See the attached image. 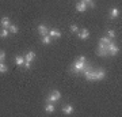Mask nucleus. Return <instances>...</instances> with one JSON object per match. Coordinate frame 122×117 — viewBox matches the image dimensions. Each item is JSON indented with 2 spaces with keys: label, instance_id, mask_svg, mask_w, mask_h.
Wrapping results in <instances>:
<instances>
[{
  "label": "nucleus",
  "instance_id": "f3484780",
  "mask_svg": "<svg viewBox=\"0 0 122 117\" xmlns=\"http://www.w3.org/2000/svg\"><path fill=\"white\" fill-rule=\"evenodd\" d=\"M8 31L11 33V34H18V26H16V25H12V23H11V25L8 26Z\"/></svg>",
  "mask_w": 122,
  "mask_h": 117
},
{
  "label": "nucleus",
  "instance_id": "f257e3e1",
  "mask_svg": "<svg viewBox=\"0 0 122 117\" xmlns=\"http://www.w3.org/2000/svg\"><path fill=\"white\" fill-rule=\"evenodd\" d=\"M86 68H87V59H86V56H79V59L72 64L71 71L75 72V74H79V72H83Z\"/></svg>",
  "mask_w": 122,
  "mask_h": 117
},
{
  "label": "nucleus",
  "instance_id": "9d476101",
  "mask_svg": "<svg viewBox=\"0 0 122 117\" xmlns=\"http://www.w3.org/2000/svg\"><path fill=\"white\" fill-rule=\"evenodd\" d=\"M34 59H35V53L31 52V50H30V52H27L26 56H25V61H29V63H33Z\"/></svg>",
  "mask_w": 122,
  "mask_h": 117
},
{
  "label": "nucleus",
  "instance_id": "423d86ee",
  "mask_svg": "<svg viewBox=\"0 0 122 117\" xmlns=\"http://www.w3.org/2000/svg\"><path fill=\"white\" fill-rule=\"evenodd\" d=\"M73 112H75V109H73V106H72L71 104L62 106V113H64V114H72Z\"/></svg>",
  "mask_w": 122,
  "mask_h": 117
},
{
  "label": "nucleus",
  "instance_id": "1a4fd4ad",
  "mask_svg": "<svg viewBox=\"0 0 122 117\" xmlns=\"http://www.w3.org/2000/svg\"><path fill=\"white\" fill-rule=\"evenodd\" d=\"M106 76V71L103 68H99L96 71V80H103Z\"/></svg>",
  "mask_w": 122,
  "mask_h": 117
},
{
  "label": "nucleus",
  "instance_id": "39448f33",
  "mask_svg": "<svg viewBox=\"0 0 122 117\" xmlns=\"http://www.w3.org/2000/svg\"><path fill=\"white\" fill-rule=\"evenodd\" d=\"M76 10H77L79 12H84V11H87V3L81 0V1H79L77 4H76Z\"/></svg>",
  "mask_w": 122,
  "mask_h": 117
},
{
  "label": "nucleus",
  "instance_id": "0eeeda50",
  "mask_svg": "<svg viewBox=\"0 0 122 117\" xmlns=\"http://www.w3.org/2000/svg\"><path fill=\"white\" fill-rule=\"evenodd\" d=\"M48 34L52 37V38H60L61 37V31L57 30V29H52V30L48 31Z\"/></svg>",
  "mask_w": 122,
  "mask_h": 117
},
{
  "label": "nucleus",
  "instance_id": "f8f14e48",
  "mask_svg": "<svg viewBox=\"0 0 122 117\" xmlns=\"http://www.w3.org/2000/svg\"><path fill=\"white\" fill-rule=\"evenodd\" d=\"M119 17V10L117 8V7H114V8L110 10V18L111 19H115V18Z\"/></svg>",
  "mask_w": 122,
  "mask_h": 117
},
{
  "label": "nucleus",
  "instance_id": "9b49d317",
  "mask_svg": "<svg viewBox=\"0 0 122 117\" xmlns=\"http://www.w3.org/2000/svg\"><path fill=\"white\" fill-rule=\"evenodd\" d=\"M77 34H79V37H80L81 39H87L88 37H90V31H88L87 29H83V30L79 31Z\"/></svg>",
  "mask_w": 122,
  "mask_h": 117
},
{
  "label": "nucleus",
  "instance_id": "5701e85b",
  "mask_svg": "<svg viewBox=\"0 0 122 117\" xmlns=\"http://www.w3.org/2000/svg\"><path fill=\"white\" fill-rule=\"evenodd\" d=\"M71 31H73V33H79V27L76 25H72L71 26Z\"/></svg>",
  "mask_w": 122,
  "mask_h": 117
},
{
  "label": "nucleus",
  "instance_id": "412c9836",
  "mask_svg": "<svg viewBox=\"0 0 122 117\" xmlns=\"http://www.w3.org/2000/svg\"><path fill=\"white\" fill-rule=\"evenodd\" d=\"M107 37L113 39L114 37H115V31H114V30H107Z\"/></svg>",
  "mask_w": 122,
  "mask_h": 117
},
{
  "label": "nucleus",
  "instance_id": "6e6552de",
  "mask_svg": "<svg viewBox=\"0 0 122 117\" xmlns=\"http://www.w3.org/2000/svg\"><path fill=\"white\" fill-rule=\"evenodd\" d=\"M0 25H1V27H5V29H8V26L11 25V21H10L8 17H3L1 19H0Z\"/></svg>",
  "mask_w": 122,
  "mask_h": 117
},
{
  "label": "nucleus",
  "instance_id": "aec40b11",
  "mask_svg": "<svg viewBox=\"0 0 122 117\" xmlns=\"http://www.w3.org/2000/svg\"><path fill=\"white\" fill-rule=\"evenodd\" d=\"M100 42H102V44H106V45H109V44L111 42V38H109L107 35H106V37H102V38H100Z\"/></svg>",
  "mask_w": 122,
  "mask_h": 117
},
{
  "label": "nucleus",
  "instance_id": "4468645a",
  "mask_svg": "<svg viewBox=\"0 0 122 117\" xmlns=\"http://www.w3.org/2000/svg\"><path fill=\"white\" fill-rule=\"evenodd\" d=\"M45 112L46 113H53L54 112V104L53 102H48L45 105Z\"/></svg>",
  "mask_w": 122,
  "mask_h": 117
},
{
  "label": "nucleus",
  "instance_id": "dca6fc26",
  "mask_svg": "<svg viewBox=\"0 0 122 117\" xmlns=\"http://www.w3.org/2000/svg\"><path fill=\"white\" fill-rule=\"evenodd\" d=\"M8 34H10L8 29H5V27H1V29H0V38H7Z\"/></svg>",
  "mask_w": 122,
  "mask_h": 117
},
{
  "label": "nucleus",
  "instance_id": "393cba45",
  "mask_svg": "<svg viewBox=\"0 0 122 117\" xmlns=\"http://www.w3.org/2000/svg\"><path fill=\"white\" fill-rule=\"evenodd\" d=\"M88 4H90V7H91V8H94V7H95V3H94V1H88Z\"/></svg>",
  "mask_w": 122,
  "mask_h": 117
},
{
  "label": "nucleus",
  "instance_id": "20e7f679",
  "mask_svg": "<svg viewBox=\"0 0 122 117\" xmlns=\"http://www.w3.org/2000/svg\"><path fill=\"white\" fill-rule=\"evenodd\" d=\"M107 52H109V55H111V56H115V55L119 52V48L115 45V42L111 41V42L107 45Z\"/></svg>",
  "mask_w": 122,
  "mask_h": 117
},
{
  "label": "nucleus",
  "instance_id": "b1692460",
  "mask_svg": "<svg viewBox=\"0 0 122 117\" xmlns=\"http://www.w3.org/2000/svg\"><path fill=\"white\" fill-rule=\"evenodd\" d=\"M23 65H25V68L29 69V68L31 67V63H29V61H25V64H23Z\"/></svg>",
  "mask_w": 122,
  "mask_h": 117
},
{
  "label": "nucleus",
  "instance_id": "7ed1b4c3",
  "mask_svg": "<svg viewBox=\"0 0 122 117\" xmlns=\"http://www.w3.org/2000/svg\"><path fill=\"white\" fill-rule=\"evenodd\" d=\"M96 53H98L100 57H106L107 55H109V52H107V45L100 42L99 46H98V50H96Z\"/></svg>",
  "mask_w": 122,
  "mask_h": 117
},
{
  "label": "nucleus",
  "instance_id": "f03ea898",
  "mask_svg": "<svg viewBox=\"0 0 122 117\" xmlns=\"http://www.w3.org/2000/svg\"><path fill=\"white\" fill-rule=\"evenodd\" d=\"M60 98H61V93L58 90H54L48 95L46 102H53V104H54V102H57V101H60Z\"/></svg>",
  "mask_w": 122,
  "mask_h": 117
},
{
  "label": "nucleus",
  "instance_id": "4be33fe9",
  "mask_svg": "<svg viewBox=\"0 0 122 117\" xmlns=\"http://www.w3.org/2000/svg\"><path fill=\"white\" fill-rule=\"evenodd\" d=\"M5 59V53L4 50H0V63H3V60Z\"/></svg>",
  "mask_w": 122,
  "mask_h": 117
},
{
  "label": "nucleus",
  "instance_id": "2eb2a0df",
  "mask_svg": "<svg viewBox=\"0 0 122 117\" xmlns=\"http://www.w3.org/2000/svg\"><path fill=\"white\" fill-rule=\"evenodd\" d=\"M50 41H52V37H50L49 34H45V35H42V37H41V42L45 44V45L50 44Z\"/></svg>",
  "mask_w": 122,
  "mask_h": 117
},
{
  "label": "nucleus",
  "instance_id": "a211bd4d",
  "mask_svg": "<svg viewBox=\"0 0 122 117\" xmlns=\"http://www.w3.org/2000/svg\"><path fill=\"white\" fill-rule=\"evenodd\" d=\"M15 63H16V65H23L25 64V56H16L15 57Z\"/></svg>",
  "mask_w": 122,
  "mask_h": 117
},
{
  "label": "nucleus",
  "instance_id": "a878e982",
  "mask_svg": "<svg viewBox=\"0 0 122 117\" xmlns=\"http://www.w3.org/2000/svg\"><path fill=\"white\" fill-rule=\"evenodd\" d=\"M84 1H86V3H88V1H91V0H84Z\"/></svg>",
  "mask_w": 122,
  "mask_h": 117
},
{
  "label": "nucleus",
  "instance_id": "ddd939ff",
  "mask_svg": "<svg viewBox=\"0 0 122 117\" xmlns=\"http://www.w3.org/2000/svg\"><path fill=\"white\" fill-rule=\"evenodd\" d=\"M48 27L45 26V25H39L38 26V33H39V35L42 37V35H45V34H48Z\"/></svg>",
  "mask_w": 122,
  "mask_h": 117
},
{
  "label": "nucleus",
  "instance_id": "6ab92c4d",
  "mask_svg": "<svg viewBox=\"0 0 122 117\" xmlns=\"http://www.w3.org/2000/svg\"><path fill=\"white\" fill-rule=\"evenodd\" d=\"M7 71H8V67H7L4 63H0V72L4 74V72H7Z\"/></svg>",
  "mask_w": 122,
  "mask_h": 117
}]
</instances>
